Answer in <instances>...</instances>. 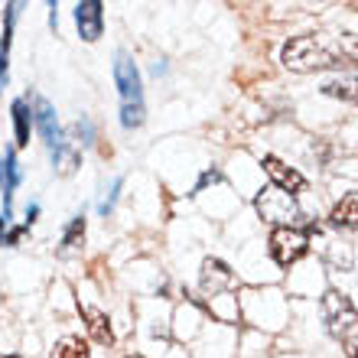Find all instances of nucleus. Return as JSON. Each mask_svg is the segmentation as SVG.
<instances>
[{"label":"nucleus","instance_id":"obj_1","mask_svg":"<svg viewBox=\"0 0 358 358\" xmlns=\"http://www.w3.org/2000/svg\"><path fill=\"white\" fill-rule=\"evenodd\" d=\"M114 82H117V94H121V124L124 127H141L143 117H147L141 72H137L127 52H117V59H114Z\"/></svg>","mask_w":358,"mask_h":358},{"label":"nucleus","instance_id":"obj_2","mask_svg":"<svg viewBox=\"0 0 358 358\" xmlns=\"http://www.w3.org/2000/svg\"><path fill=\"white\" fill-rule=\"evenodd\" d=\"M283 66L290 72H320V69H332L339 66V49L326 46L320 36H296L290 39L280 52Z\"/></svg>","mask_w":358,"mask_h":358},{"label":"nucleus","instance_id":"obj_3","mask_svg":"<svg viewBox=\"0 0 358 358\" xmlns=\"http://www.w3.org/2000/svg\"><path fill=\"white\" fill-rule=\"evenodd\" d=\"M255 208L257 215L264 218L267 225L273 228H293V222L300 218V206H296V199L290 192H283L277 186H264L257 192L255 199Z\"/></svg>","mask_w":358,"mask_h":358},{"label":"nucleus","instance_id":"obj_4","mask_svg":"<svg viewBox=\"0 0 358 358\" xmlns=\"http://www.w3.org/2000/svg\"><path fill=\"white\" fill-rule=\"evenodd\" d=\"M322 320H326V326H329L332 336H342V332H349L358 322V310L345 293L326 290L322 293Z\"/></svg>","mask_w":358,"mask_h":358},{"label":"nucleus","instance_id":"obj_5","mask_svg":"<svg viewBox=\"0 0 358 358\" xmlns=\"http://www.w3.org/2000/svg\"><path fill=\"white\" fill-rule=\"evenodd\" d=\"M306 248H310L306 231H300V228H273V235H271V257L280 267L296 264V261L306 255Z\"/></svg>","mask_w":358,"mask_h":358},{"label":"nucleus","instance_id":"obj_6","mask_svg":"<svg viewBox=\"0 0 358 358\" xmlns=\"http://www.w3.org/2000/svg\"><path fill=\"white\" fill-rule=\"evenodd\" d=\"M235 283V273L225 261H218V257H206V264H202V277H199V287L206 296H218V293H225L228 287Z\"/></svg>","mask_w":358,"mask_h":358},{"label":"nucleus","instance_id":"obj_7","mask_svg":"<svg viewBox=\"0 0 358 358\" xmlns=\"http://www.w3.org/2000/svg\"><path fill=\"white\" fill-rule=\"evenodd\" d=\"M76 23H78V33L85 43H94L101 36V27H104V13H101V3L98 0H82L76 7Z\"/></svg>","mask_w":358,"mask_h":358},{"label":"nucleus","instance_id":"obj_8","mask_svg":"<svg viewBox=\"0 0 358 358\" xmlns=\"http://www.w3.org/2000/svg\"><path fill=\"white\" fill-rule=\"evenodd\" d=\"M264 173L273 179V186L283 189V192H290V196H293V192H300V189L306 186V179L293 170V166L280 163L277 157H264Z\"/></svg>","mask_w":358,"mask_h":358},{"label":"nucleus","instance_id":"obj_9","mask_svg":"<svg viewBox=\"0 0 358 358\" xmlns=\"http://www.w3.org/2000/svg\"><path fill=\"white\" fill-rule=\"evenodd\" d=\"M36 124H39L43 141L49 143V150H56L59 143H62V134H59V124H56V111H52V104L46 98H36Z\"/></svg>","mask_w":358,"mask_h":358},{"label":"nucleus","instance_id":"obj_10","mask_svg":"<svg viewBox=\"0 0 358 358\" xmlns=\"http://www.w3.org/2000/svg\"><path fill=\"white\" fill-rule=\"evenodd\" d=\"M82 316H85V326H88V336L92 342L98 345H111L114 342V332H111V322L104 316L101 310H94V306H82Z\"/></svg>","mask_w":358,"mask_h":358},{"label":"nucleus","instance_id":"obj_11","mask_svg":"<svg viewBox=\"0 0 358 358\" xmlns=\"http://www.w3.org/2000/svg\"><path fill=\"white\" fill-rule=\"evenodd\" d=\"M329 225L339 228V231H355V228H358V196H355V192H352V196H345L339 206L332 208Z\"/></svg>","mask_w":358,"mask_h":358},{"label":"nucleus","instance_id":"obj_12","mask_svg":"<svg viewBox=\"0 0 358 358\" xmlns=\"http://www.w3.org/2000/svg\"><path fill=\"white\" fill-rule=\"evenodd\" d=\"M52 166H56L59 176H72L78 166V150L69 141H62L56 150H52Z\"/></svg>","mask_w":358,"mask_h":358},{"label":"nucleus","instance_id":"obj_13","mask_svg":"<svg viewBox=\"0 0 358 358\" xmlns=\"http://www.w3.org/2000/svg\"><path fill=\"white\" fill-rule=\"evenodd\" d=\"M322 92L329 94V98H342V101H352L358 104V76H342L329 85H322Z\"/></svg>","mask_w":358,"mask_h":358},{"label":"nucleus","instance_id":"obj_14","mask_svg":"<svg viewBox=\"0 0 358 358\" xmlns=\"http://www.w3.org/2000/svg\"><path fill=\"white\" fill-rule=\"evenodd\" d=\"M13 131H17V147H29V108L23 98L13 101Z\"/></svg>","mask_w":358,"mask_h":358},{"label":"nucleus","instance_id":"obj_15","mask_svg":"<svg viewBox=\"0 0 358 358\" xmlns=\"http://www.w3.org/2000/svg\"><path fill=\"white\" fill-rule=\"evenodd\" d=\"M82 241H85V218L78 215V218H72V225H69L66 235H62V255L78 251V248H82Z\"/></svg>","mask_w":358,"mask_h":358},{"label":"nucleus","instance_id":"obj_16","mask_svg":"<svg viewBox=\"0 0 358 358\" xmlns=\"http://www.w3.org/2000/svg\"><path fill=\"white\" fill-rule=\"evenodd\" d=\"M49 358H88V342L69 336V339L56 342V349H52V355Z\"/></svg>","mask_w":358,"mask_h":358},{"label":"nucleus","instance_id":"obj_17","mask_svg":"<svg viewBox=\"0 0 358 358\" xmlns=\"http://www.w3.org/2000/svg\"><path fill=\"white\" fill-rule=\"evenodd\" d=\"M7 186H3V218L10 215V196H13V189H17V182H20V170H17V157L13 153H7Z\"/></svg>","mask_w":358,"mask_h":358},{"label":"nucleus","instance_id":"obj_18","mask_svg":"<svg viewBox=\"0 0 358 358\" xmlns=\"http://www.w3.org/2000/svg\"><path fill=\"white\" fill-rule=\"evenodd\" d=\"M117 192H121V179H117V182L111 186V196H108V199L101 202V215H108V212L114 208V199H117Z\"/></svg>","mask_w":358,"mask_h":358},{"label":"nucleus","instance_id":"obj_19","mask_svg":"<svg viewBox=\"0 0 358 358\" xmlns=\"http://www.w3.org/2000/svg\"><path fill=\"white\" fill-rule=\"evenodd\" d=\"M218 179H222V176H218V170H208V173H202V179H199L196 192H202V189H206L208 182H218Z\"/></svg>","mask_w":358,"mask_h":358},{"label":"nucleus","instance_id":"obj_20","mask_svg":"<svg viewBox=\"0 0 358 358\" xmlns=\"http://www.w3.org/2000/svg\"><path fill=\"white\" fill-rule=\"evenodd\" d=\"M342 349H345L349 358H358V336H349V339L342 342Z\"/></svg>","mask_w":358,"mask_h":358},{"label":"nucleus","instance_id":"obj_21","mask_svg":"<svg viewBox=\"0 0 358 358\" xmlns=\"http://www.w3.org/2000/svg\"><path fill=\"white\" fill-rule=\"evenodd\" d=\"M23 231H27V225H23V228H13V231H10V235L3 238V245H17L20 238H23Z\"/></svg>","mask_w":358,"mask_h":358},{"label":"nucleus","instance_id":"obj_22","mask_svg":"<svg viewBox=\"0 0 358 358\" xmlns=\"http://www.w3.org/2000/svg\"><path fill=\"white\" fill-rule=\"evenodd\" d=\"M36 215H39V206H29V208H27V225H29V222H33Z\"/></svg>","mask_w":358,"mask_h":358},{"label":"nucleus","instance_id":"obj_23","mask_svg":"<svg viewBox=\"0 0 358 358\" xmlns=\"http://www.w3.org/2000/svg\"><path fill=\"white\" fill-rule=\"evenodd\" d=\"M3 238H7V218H0V245H3Z\"/></svg>","mask_w":358,"mask_h":358},{"label":"nucleus","instance_id":"obj_24","mask_svg":"<svg viewBox=\"0 0 358 358\" xmlns=\"http://www.w3.org/2000/svg\"><path fill=\"white\" fill-rule=\"evenodd\" d=\"M127 358H141V355H127Z\"/></svg>","mask_w":358,"mask_h":358},{"label":"nucleus","instance_id":"obj_25","mask_svg":"<svg viewBox=\"0 0 358 358\" xmlns=\"http://www.w3.org/2000/svg\"><path fill=\"white\" fill-rule=\"evenodd\" d=\"M10 358H17V355H10Z\"/></svg>","mask_w":358,"mask_h":358}]
</instances>
